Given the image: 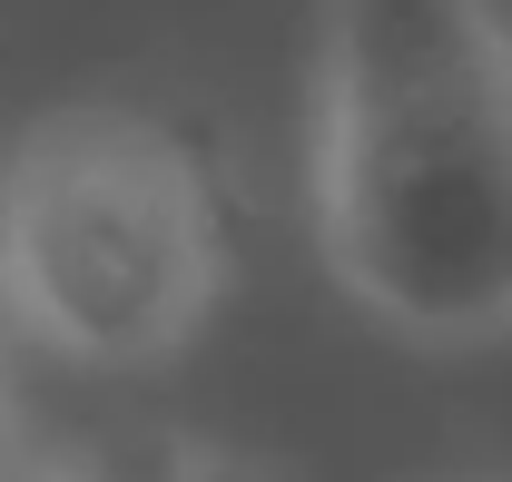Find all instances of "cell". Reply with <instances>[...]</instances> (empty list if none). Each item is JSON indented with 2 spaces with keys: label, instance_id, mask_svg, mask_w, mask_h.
Here are the masks:
<instances>
[{
  "label": "cell",
  "instance_id": "6da1fadb",
  "mask_svg": "<svg viewBox=\"0 0 512 482\" xmlns=\"http://www.w3.org/2000/svg\"><path fill=\"white\" fill-rule=\"evenodd\" d=\"M316 217L384 325L424 345L512 325V40L483 0H325Z\"/></svg>",
  "mask_w": 512,
  "mask_h": 482
},
{
  "label": "cell",
  "instance_id": "7a4b0ae2",
  "mask_svg": "<svg viewBox=\"0 0 512 482\" xmlns=\"http://www.w3.org/2000/svg\"><path fill=\"white\" fill-rule=\"evenodd\" d=\"M227 276L188 138L128 109H60L10 158V296L69 364H158Z\"/></svg>",
  "mask_w": 512,
  "mask_h": 482
},
{
  "label": "cell",
  "instance_id": "3957f363",
  "mask_svg": "<svg viewBox=\"0 0 512 482\" xmlns=\"http://www.w3.org/2000/svg\"><path fill=\"white\" fill-rule=\"evenodd\" d=\"M188 463H168V473H128V463H99V473H60V482H178Z\"/></svg>",
  "mask_w": 512,
  "mask_h": 482
},
{
  "label": "cell",
  "instance_id": "277c9868",
  "mask_svg": "<svg viewBox=\"0 0 512 482\" xmlns=\"http://www.w3.org/2000/svg\"><path fill=\"white\" fill-rule=\"evenodd\" d=\"M178 482H256V473H237V463H217V453H197V463H188Z\"/></svg>",
  "mask_w": 512,
  "mask_h": 482
},
{
  "label": "cell",
  "instance_id": "5b68a950",
  "mask_svg": "<svg viewBox=\"0 0 512 482\" xmlns=\"http://www.w3.org/2000/svg\"><path fill=\"white\" fill-rule=\"evenodd\" d=\"M444 482H503V473H444Z\"/></svg>",
  "mask_w": 512,
  "mask_h": 482
}]
</instances>
